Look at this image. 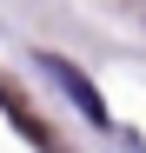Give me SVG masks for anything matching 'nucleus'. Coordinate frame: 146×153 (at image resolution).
Returning a JSON list of instances; mask_svg holds the SVG:
<instances>
[{
	"mask_svg": "<svg viewBox=\"0 0 146 153\" xmlns=\"http://www.w3.org/2000/svg\"><path fill=\"white\" fill-rule=\"evenodd\" d=\"M40 73H53V80H60V87L73 93V107H80V113H86L93 126H106V100L93 93V80H86V73H73V67H66L60 53H40Z\"/></svg>",
	"mask_w": 146,
	"mask_h": 153,
	"instance_id": "1",
	"label": "nucleus"
}]
</instances>
